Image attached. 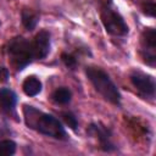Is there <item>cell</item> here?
Here are the masks:
<instances>
[{
    "label": "cell",
    "instance_id": "obj_1",
    "mask_svg": "<svg viewBox=\"0 0 156 156\" xmlns=\"http://www.w3.org/2000/svg\"><path fill=\"white\" fill-rule=\"evenodd\" d=\"M22 112L24 123L28 128L57 140L68 139L65 127L54 115L43 112L32 105H23Z\"/></svg>",
    "mask_w": 156,
    "mask_h": 156
},
{
    "label": "cell",
    "instance_id": "obj_2",
    "mask_svg": "<svg viewBox=\"0 0 156 156\" xmlns=\"http://www.w3.org/2000/svg\"><path fill=\"white\" fill-rule=\"evenodd\" d=\"M6 54L9 56L10 65L17 72L23 71L35 60L33 41L21 35L13 37L7 41Z\"/></svg>",
    "mask_w": 156,
    "mask_h": 156
},
{
    "label": "cell",
    "instance_id": "obj_3",
    "mask_svg": "<svg viewBox=\"0 0 156 156\" xmlns=\"http://www.w3.org/2000/svg\"><path fill=\"white\" fill-rule=\"evenodd\" d=\"M85 74L89 82L93 84L94 89L106 101H108L112 105H117V106L121 104L122 95L117 85L113 83V80L102 68L95 67V66H88L85 68Z\"/></svg>",
    "mask_w": 156,
    "mask_h": 156
},
{
    "label": "cell",
    "instance_id": "obj_4",
    "mask_svg": "<svg viewBox=\"0 0 156 156\" xmlns=\"http://www.w3.org/2000/svg\"><path fill=\"white\" fill-rule=\"evenodd\" d=\"M99 15L100 21L110 35L113 37H126L129 32L128 24L126 23L123 16L119 13L118 9L112 0H99Z\"/></svg>",
    "mask_w": 156,
    "mask_h": 156
},
{
    "label": "cell",
    "instance_id": "obj_5",
    "mask_svg": "<svg viewBox=\"0 0 156 156\" xmlns=\"http://www.w3.org/2000/svg\"><path fill=\"white\" fill-rule=\"evenodd\" d=\"M140 57L144 63L150 67L156 66V30L145 28L140 35Z\"/></svg>",
    "mask_w": 156,
    "mask_h": 156
},
{
    "label": "cell",
    "instance_id": "obj_6",
    "mask_svg": "<svg viewBox=\"0 0 156 156\" xmlns=\"http://www.w3.org/2000/svg\"><path fill=\"white\" fill-rule=\"evenodd\" d=\"M129 79H130V83L133 84V87L138 90V93L141 96L150 98V99L155 98L156 83H155V78L151 74H147L143 71L134 69L130 72Z\"/></svg>",
    "mask_w": 156,
    "mask_h": 156
},
{
    "label": "cell",
    "instance_id": "obj_7",
    "mask_svg": "<svg viewBox=\"0 0 156 156\" xmlns=\"http://www.w3.org/2000/svg\"><path fill=\"white\" fill-rule=\"evenodd\" d=\"M88 135L95 138L99 143V147L105 152H112L117 149L116 144L112 141V132L110 128L101 123H90L87 128Z\"/></svg>",
    "mask_w": 156,
    "mask_h": 156
},
{
    "label": "cell",
    "instance_id": "obj_8",
    "mask_svg": "<svg viewBox=\"0 0 156 156\" xmlns=\"http://www.w3.org/2000/svg\"><path fill=\"white\" fill-rule=\"evenodd\" d=\"M33 46H34V54L35 60H43L45 58L50 52L51 46V35L48 30L41 29L39 30L35 37L33 38Z\"/></svg>",
    "mask_w": 156,
    "mask_h": 156
},
{
    "label": "cell",
    "instance_id": "obj_9",
    "mask_svg": "<svg viewBox=\"0 0 156 156\" xmlns=\"http://www.w3.org/2000/svg\"><path fill=\"white\" fill-rule=\"evenodd\" d=\"M17 94L9 88H1L0 89V107L6 111H13L17 105Z\"/></svg>",
    "mask_w": 156,
    "mask_h": 156
},
{
    "label": "cell",
    "instance_id": "obj_10",
    "mask_svg": "<svg viewBox=\"0 0 156 156\" xmlns=\"http://www.w3.org/2000/svg\"><path fill=\"white\" fill-rule=\"evenodd\" d=\"M39 18H40L39 13L35 12L34 10H32V9L23 7L22 11H21V22H22V26L27 30H29V32H32L33 29H35V27H37V24L39 22Z\"/></svg>",
    "mask_w": 156,
    "mask_h": 156
},
{
    "label": "cell",
    "instance_id": "obj_11",
    "mask_svg": "<svg viewBox=\"0 0 156 156\" xmlns=\"http://www.w3.org/2000/svg\"><path fill=\"white\" fill-rule=\"evenodd\" d=\"M41 82L35 76L27 77L22 83V90L27 96H37L41 91Z\"/></svg>",
    "mask_w": 156,
    "mask_h": 156
},
{
    "label": "cell",
    "instance_id": "obj_12",
    "mask_svg": "<svg viewBox=\"0 0 156 156\" xmlns=\"http://www.w3.org/2000/svg\"><path fill=\"white\" fill-rule=\"evenodd\" d=\"M51 99L58 105H67L72 99V91L66 87H60L52 91Z\"/></svg>",
    "mask_w": 156,
    "mask_h": 156
},
{
    "label": "cell",
    "instance_id": "obj_13",
    "mask_svg": "<svg viewBox=\"0 0 156 156\" xmlns=\"http://www.w3.org/2000/svg\"><path fill=\"white\" fill-rule=\"evenodd\" d=\"M16 143L11 139L0 140V156H12L16 152Z\"/></svg>",
    "mask_w": 156,
    "mask_h": 156
},
{
    "label": "cell",
    "instance_id": "obj_14",
    "mask_svg": "<svg viewBox=\"0 0 156 156\" xmlns=\"http://www.w3.org/2000/svg\"><path fill=\"white\" fill-rule=\"evenodd\" d=\"M61 117L63 119V122L66 123V126H68L72 130H76L78 127V119L74 116V113H72L71 111H65L61 112Z\"/></svg>",
    "mask_w": 156,
    "mask_h": 156
},
{
    "label": "cell",
    "instance_id": "obj_15",
    "mask_svg": "<svg viewBox=\"0 0 156 156\" xmlns=\"http://www.w3.org/2000/svg\"><path fill=\"white\" fill-rule=\"evenodd\" d=\"M61 61L63 62V65L69 68V69H74L77 67V58L74 55L68 54V52H62L61 54Z\"/></svg>",
    "mask_w": 156,
    "mask_h": 156
},
{
    "label": "cell",
    "instance_id": "obj_16",
    "mask_svg": "<svg viewBox=\"0 0 156 156\" xmlns=\"http://www.w3.org/2000/svg\"><path fill=\"white\" fill-rule=\"evenodd\" d=\"M141 11L149 17H155V11H156L155 0H144L141 2Z\"/></svg>",
    "mask_w": 156,
    "mask_h": 156
},
{
    "label": "cell",
    "instance_id": "obj_17",
    "mask_svg": "<svg viewBox=\"0 0 156 156\" xmlns=\"http://www.w3.org/2000/svg\"><path fill=\"white\" fill-rule=\"evenodd\" d=\"M9 79V71L5 67L0 66V82H7Z\"/></svg>",
    "mask_w": 156,
    "mask_h": 156
}]
</instances>
